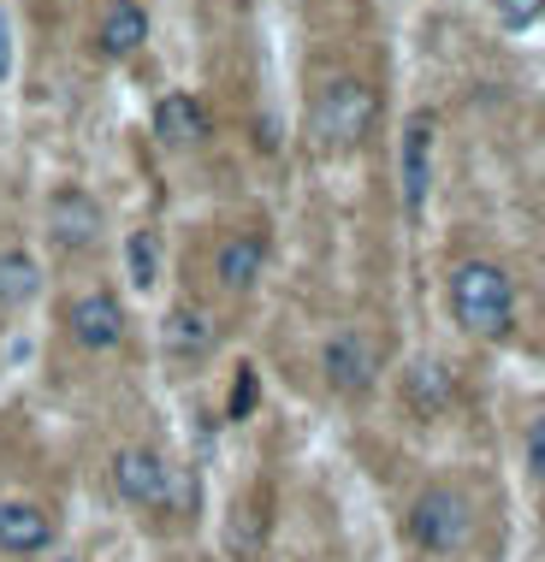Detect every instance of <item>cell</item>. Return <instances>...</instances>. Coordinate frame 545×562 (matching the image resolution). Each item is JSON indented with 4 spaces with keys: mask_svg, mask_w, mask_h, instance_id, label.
<instances>
[{
    "mask_svg": "<svg viewBox=\"0 0 545 562\" xmlns=\"http://www.w3.org/2000/svg\"><path fill=\"white\" fill-rule=\"evenodd\" d=\"M108 492L113 504H125L131 515H143L148 527H173V515L185 521L196 515V480L185 474V462H173L155 438H131L108 456Z\"/></svg>",
    "mask_w": 545,
    "mask_h": 562,
    "instance_id": "obj_1",
    "label": "cell"
},
{
    "mask_svg": "<svg viewBox=\"0 0 545 562\" xmlns=\"http://www.w3.org/2000/svg\"><path fill=\"white\" fill-rule=\"evenodd\" d=\"M220 344H225V314L214 308L208 296H173L160 308V326H155V356H160V368L173 373V379H196L208 368V361L220 356Z\"/></svg>",
    "mask_w": 545,
    "mask_h": 562,
    "instance_id": "obj_2",
    "label": "cell"
},
{
    "mask_svg": "<svg viewBox=\"0 0 545 562\" xmlns=\"http://www.w3.org/2000/svg\"><path fill=\"white\" fill-rule=\"evenodd\" d=\"M445 302L468 338H510L516 331V279L498 261H463L445 284Z\"/></svg>",
    "mask_w": 545,
    "mask_h": 562,
    "instance_id": "obj_3",
    "label": "cell"
},
{
    "mask_svg": "<svg viewBox=\"0 0 545 562\" xmlns=\"http://www.w3.org/2000/svg\"><path fill=\"white\" fill-rule=\"evenodd\" d=\"M380 119V89L368 78H326L309 101V136L326 155H344V148H362Z\"/></svg>",
    "mask_w": 545,
    "mask_h": 562,
    "instance_id": "obj_4",
    "label": "cell"
},
{
    "mask_svg": "<svg viewBox=\"0 0 545 562\" xmlns=\"http://www.w3.org/2000/svg\"><path fill=\"white\" fill-rule=\"evenodd\" d=\"M59 344L78 349V356H119L131 344V314L125 296L108 284H84L59 302Z\"/></svg>",
    "mask_w": 545,
    "mask_h": 562,
    "instance_id": "obj_5",
    "label": "cell"
},
{
    "mask_svg": "<svg viewBox=\"0 0 545 562\" xmlns=\"http://www.w3.org/2000/svg\"><path fill=\"white\" fill-rule=\"evenodd\" d=\"M403 533L421 557H457L475 539V504L457 492V485H427L415 492V504L403 515Z\"/></svg>",
    "mask_w": 545,
    "mask_h": 562,
    "instance_id": "obj_6",
    "label": "cell"
},
{
    "mask_svg": "<svg viewBox=\"0 0 545 562\" xmlns=\"http://www.w3.org/2000/svg\"><path fill=\"white\" fill-rule=\"evenodd\" d=\"M42 232L66 261H78V255H96L101 237H108V207L96 202L84 184H59L48 195V207H42Z\"/></svg>",
    "mask_w": 545,
    "mask_h": 562,
    "instance_id": "obj_7",
    "label": "cell"
},
{
    "mask_svg": "<svg viewBox=\"0 0 545 562\" xmlns=\"http://www.w3.org/2000/svg\"><path fill=\"white\" fill-rule=\"evenodd\" d=\"M321 379H326V391H338V397H351V403L368 397V391L380 385V344L362 326H338L321 344Z\"/></svg>",
    "mask_w": 545,
    "mask_h": 562,
    "instance_id": "obj_8",
    "label": "cell"
},
{
    "mask_svg": "<svg viewBox=\"0 0 545 562\" xmlns=\"http://www.w3.org/2000/svg\"><path fill=\"white\" fill-rule=\"evenodd\" d=\"M267 261H272V237L262 232V225H237V232H225L214 243L208 279H214L220 296H249L255 284L267 279Z\"/></svg>",
    "mask_w": 545,
    "mask_h": 562,
    "instance_id": "obj_9",
    "label": "cell"
},
{
    "mask_svg": "<svg viewBox=\"0 0 545 562\" xmlns=\"http://www.w3.org/2000/svg\"><path fill=\"white\" fill-rule=\"evenodd\" d=\"M59 544V515L42 497H0V562H42Z\"/></svg>",
    "mask_w": 545,
    "mask_h": 562,
    "instance_id": "obj_10",
    "label": "cell"
},
{
    "mask_svg": "<svg viewBox=\"0 0 545 562\" xmlns=\"http://www.w3.org/2000/svg\"><path fill=\"white\" fill-rule=\"evenodd\" d=\"M433 113H409L403 125V148H398V172H403V214L415 220L427 207V190H433Z\"/></svg>",
    "mask_w": 545,
    "mask_h": 562,
    "instance_id": "obj_11",
    "label": "cell"
},
{
    "mask_svg": "<svg viewBox=\"0 0 545 562\" xmlns=\"http://www.w3.org/2000/svg\"><path fill=\"white\" fill-rule=\"evenodd\" d=\"M148 125H155V136L166 148H196L214 136V119H208V101L190 95V89H166V95L155 101V113H148Z\"/></svg>",
    "mask_w": 545,
    "mask_h": 562,
    "instance_id": "obj_12",
    "label": "cell"
},
{
    "mask_svg": "<svg viewBox=\"0 0 545 562\" xmlns=\"http://www.w3.org/2000/svg\"><path fill=\"white\" fill-rule=\"evenodd\" d=\"M398 397H403L409 415L433 420V415H445V408L457 403V373H451L438 356H421L398 373Z\"/></svg>",
    "mask_w": 545,
    "mask_h": 562,
    "instance_id": "obj_13",
    "label": "cell"
},
{
    "mask_svg": "<svg viewBox=\"0 0 545 562\" xmlns=\"http://www.w3.org/2000/svg\"><path fill=\"white\" fill-rule=\"evenodd\" d=\"M143 42H148V7L143 0H108V12H101V24H96V48L108 59H131Z\"/></svg>",
    "mask_w": 545,
    "mask_h": 562,
    "instance_id": "obj_14",
    "label": "cell"
},
{
    "mask_svg": "<svg viewBox=\"0 0 545 562\" xmlns=\"http://www.w3.org/2000/svg\"><path fill=\"white\" fill-rule=\"evenodd\" d=\"M42 296V261L24 249V243H7L0 249V308L19 314Z\"/></svg>",
    "mask_w": 545,
    "mask_h": 562,
    "instance_id": "obj_15",
    "label": "cell"
},
{
    "mask_svg": "<svg viewBox=\"0 0 545 562\" xmlns=\"http://www.w3.org/2000/svg\"><path fill=\"white\" fill-rule=\"evenodd\" d=\"M125 272H131V291H155L160 284V237L148 225L125 237Z\"/></svg>",
    "mask_w": 545,
    "mask_h": 562,
    "instance_id": "obj_16",
    "label": "cell"
},
{
    "mask_svg": "<svg viewBox=\"0 0 545 562\" xmlns=\"http://www.w3.org/2000/svg\"><path fill=\"white\" fill-rule=\"evenodd\" d=\"M545 19V0H498V24L504 30H527Z\"/></svg>",
    "mask_w": 545,
    "mask_h": 562,
    "instance_id": "obj_17",
    "label": "cell"
},
{
    "mask_svg": "<svg viewBox=\"0 0 545 562\" xmlns=\"http://www.w3.org/2000/svg\"><path fill=\"white\" fill-rule=\"evenodd\" d=\"M255 408V368H237V385H232V408H225V415L232 420H244Z\"/></svg>",
    "mask_w": 545,
    "mask_h": 562,
    "instance_id": "obj_18",
    "label": "cell"
},
{
    "mask_svg": "<svg viewBox=\"0 0 545 562\" xmlns=\"http://www.w3.org/2000/svg\"><path fill=\"white\" fill-rule=\"evenodd\" d=\"M527 468L545 480V420H534V427H527Z\"/></svg>",
    "mask_w": 545,
    "mask_h": 562,
    "instance_id": "obj_19",
    "label": "cell"
},
{
    "mask_svg": "<svg viewBox=\"0 0 545 562\" xmlns=\"http://www.w3.org/2000/svg\"><path fill=\"white\" fill-rule=\"evenodd\" d=\"M12 66V30H7V12H0V78H7Z\"/></svg>",
    "mask_w": 545,
    "mask_h": 562,
    "instance_id": "obj_20",
    "label": "cell"
}]
</instances>
